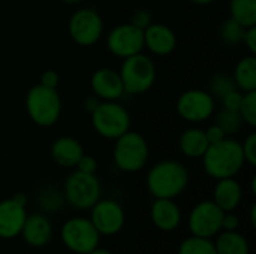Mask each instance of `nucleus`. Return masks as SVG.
I'll return each instance as SVG.
<instances>
[{
  "label": "nucleus",
  "mask_w": 256,
  "mask_h": 254,
  "mask_svg": "<svg viewBox=\"0 0 256 254\" xmlns=\"http://www.w3.org/2000/svg\"><path fill=\"white\" fill-rule=\"evenodd\" d=\"M152 222L160 231H174L182 222L178 205L172 199H156L152 205Z\"/></svg>",
  "instance_id": "nucleus-18"
},
{
  "label": "nucleus",
  "mask_w": 256,
  "mask_h": 254,
  "mask_svg": "<svg viewBox=\"0 0 256 254\" xmlns=\"http://www.w3.org/2000/svg\"><path fill=\"white\" fill-rule=\"evenodd\" d=\"M208 145L206 132L201 127H189L183 130L178 138V148L182 154L189 159H201Z\"/></svg>",
  "instance_id": "nucleus-21"
},
{
  "label": "nucleus",
  "mask_w": 256,
  "mask_h": 254,
  "mask_svg": "<svg viewBox=\"0 0 256 254\" xmlns=\"http://www.w3.org/2000/svg\"><path fill=\"white\" fill-rule=\"evenodd\" d=\"M238 217L236 214H232L231 211L224 214V222H222V229L225 231H236L238 228Z\"/></svg>",
  "instance_id": "nucleus-37"
},
{
  "label": "nucleus",
  "mask_w": 256,
  "mask_h": 254,
  "mask_svg": "<svg viewBox=\"0 0 256 254\" xmlns=\"http://www.w3.org/2000/svg\"><path fill=\"white\" fill-rule=\"evenodd\" d=\"M177 46V36L165 24L152 22L144 30V48H147L150 52L156 55H168L171 54Z\"/></svg>",
  "instance_id": "nucleus-15"
},
{
  "label": "nucleus",
  "mask_w": 256,
  "mask_h": 254,
  "mask_svg": "<svg viewBox=\"0 0 256 254\" xmlns=\"http://www.w3.org/2000/svg\"><path fill=\"white\" fill-rule=\"evenodd\" d=\"M176 108L184 121L196 124L208 120L214 114L216 100L206 90L190 88L178 96Z\"/></svg>",
  "instance_id": "nucleus-8"
},
{
  "label": "nucleus",
  "mask_w": 256,
  "mask_h": 254,
  "mask_svg": "<svg viewBox=\"0 0 256 254\" xmlns=\"http://www.w3.org/2000/svg\"><path fill=\"white\" fill-rule=\"evenodd\" d=\"M68 28L75 43L81 46H92L102 37L104 21L94 9L81 7L72 13Z\"/></svg>",
  "instance_id": "nucleus-9"
},
{
  "label": "nucleus",
  "mask_w": 256,
  "mask_h": 254,
  "mask_svg": "<svg viewBox=\"0 0 256 254\" xmlns=\"http://www.w3.org/2000/svg\"><path fill=\"white\" fill-rule=\"evenodd\" d=\"M62 1H64V3H68V4H76V3H80V1H82V0H62Z\"/></svg>",
  "instance_id": "nucleus-42"
},
{
  "label": "nucleus",
  "mask_w": 256,
  "mask_h": 254,
  "mask_svg": "<svg viewBox=\"0 0 256 254\" xmlns=\"http://www.w3.org/2000/svg\"><path fill=\"white\" fill-rule=\"evenodd\" d=\"M90 115L94 132L105 139L116 141L130 130V115L117 100H100Z\"/></svg>",
  "instance_id": "nucleus-4"
},
{
  "label": "nucleus",
  "mask_w": 256,
  "mask_h": 254,
  "mask_svg": "<svg viewBox=\"0 0 256 254\" xmlns=\"http://www.w3.org/2000/svg\"><path fill=\"white\" fill-rule=\"evenodd\" d=\"M64 196L74 208H92L100 199V183L94 174L75 171L66 180Z\"/></svg>",
  "instance_id": "nucleus-7"
},
{
  "label": "nucleus",
  "mask_w": 256,
  "mask_h": 254,
  "mask_svg": "<svg viewBox=\"0 0 256 254\" xmlns=\"http://www.w3.org/2000/svg\"><path fill=\"white\" fill-rule=\"evenodd\" d=\"M218 254H249V244L236 231H226L214 244Z\"/></svg>",
  "instance_id": "nucleus-23"
},
{
  "label": "nucleus",
  "mask_w": 256,
  "mask_h": 254,
  "mask_svg": "<svg viewBox=\"0 0 256 254\" xmlns=\"http://www.w3.org/2000/svg\"><path fill=\"white\" fill-rule=\"evenodd\" d=\"M153 22L152 19V13L146 9H138L132 13V18H130V24H134L135 27L141 28V30H146L150 24Z\"/></svg>",
  "instance_id": "nucleus-32"
},
{
  "label": "nucleus",
  "mask_w": 256,
  "mask_h": 254,
  "mask_svg": "<svg viewBox=\"0 0 256 254\" xmlns=\"http://www.w3.org/2000/svg\"><path fill=\"white\" fill-rule=\"evenodd\" d=\"M26 111L36 126H54L62 115V97L57 88H50L42 84L33 85L26 96Z\"/></svg>",
  "instance_id": "nucleus-3"
},
{
  "label": "nucleus",
  "mask_w": 256,
  "mask_h": 254,
  "mask_svg": "<svg viewBox=\"0 0 256 254\" xmlns=\"http://www.w3.org/2000/svg\"><path fill=\"white\" fill-rule=\"evenodd\" d=\"M99 102H100V99H99V97H96L94 94L87 96V97L84 99V102H82V108H84V111H86V112L92 114V112L96 109V106L99 105Z\"/></svg>",
  "instance_id": "nucleus-38"
},
{
  "label": "nucleus",
  "mask_w": 256,
  "mask_h": 254,
  "mask_svg": "<svg viewBox=\"0 0 256 254\" xmlns=\"http://www.w3.org/2000/svg\"><path fill=\"white\" fill-rule=\"evenodd\" d=\"M118 73L124 93L128 94H142L148 91L156 81V66L152 58L142 52L123 58Z\"/></svg>",
  "instance_id": "nucleus-5"
},
{
  "label": "nucleus",
  "mask_w": 256,
  "mask_h": 254,
  "mask_svg": "<svg viewBox=\"0 0 256 254\" xmlns=\"http://www.w3.org/2000/svg\"><path fill=\"white\" fill-rule=\"evenodd\" d=\"M82 154L81 142L72 136H60L51 144V157L58 166L75 168Z\"/></svg>",
  "instance_id": "nucleus-17"
},
{
  "label": "nucleus",
  "mask_w": 256,
  "mask_h": 254,
  "mask_svg": "<svg viewBox=\"0 0 256 254\" xmlns=\"http://www.w3.org/2000/svg\"><path fill=\"white\" fill-rule=\"evenodd\" d=\"M242 150L244 156V162L250 166L256 165V133H250L242 142Z\"/></svg>",
  "instance_id": "nucleus-30"
},
{
  "label": "nucleus",
  "mask_w": 256,
  "mask_h": 254,
  "mask_svg": "<svg viewBox=\"0 0 256 254\" xmlns=\"http://www.w3.org/2000/svg\"><path fill=\"white\" fill-rule=\"evenodd\" d=\"M88 254H112V253H111V252H108V250H104V249H98V247H96L93 252H90Z\"/></svg>",
  "instance_id": "nucleus-41"
},
{
  "label": "nucleus",
  "mask_w": 256,
  "mask_h": 254,
  "mask_svg": "<svg viewBox=\"0 0 256 254\" xmlns=\"http://www.w3.org/2000/svg\"><path fill=\"white\" fill-rule=\"evenodd\" d=\"M100 234L87 219H70L62 229V240L64 246L78 254H88L99 246Z\"/></svg>",
  "instance_id": "nucleus-10"
},
{
  "label": "nucleus",
  "mask_w": 256,
  "mask_h": 254,
  "mask_svg": "<svg viewBox=\"0 0 256 254\" xmlns=\"http://www.w3.org/2000/svg\"><path fill=\"white\" fill-rule=\"evenodd\" d=\"M192 3H195V4H201V6H204V4H210V3H213V1H216V0H190Z\"/></svg>",
  "instance_id": "nucleus-40"
},
{
  "label": "nucleus",
  "mask_w": 256,
  "mask_h": 254,
  "mask_svg": "<svg viewBox=\"0 0 256 254\" xmlns=\"http://www.w3.org/2000/svg\"><path fill=\"white\" fill-rule=\"evenodd\" d=\"M238 112L243 118V123L255 127L256 126V91H248L243 96L242 105L238 108Z\"/></svg>",
  "instance_id": "nucleus-29"
},
{
  "label": "nucleus",
  "mask_w": 256,
  "mask_h": 254,
  "mask_svg": "<svg viewBox=\"0 0 256 254\" xmlns=\"http://www.w3.org/2000/svg\"><path fill=\"white\" fill-rule=\"evenodd\" d=\"M178 254H218L214 243L210 241V238H202V237H190L184 240L180 244Z\"/></svg>",
  "instance_id": "nucleus-27"
},
{
  "label": "nucleus",
  "mask_w": 256,
  "mask_h": 254,
  "mask_svg": "<svg viewBox=\"0 0 256 254\" xmlns=\"http://www.w3.org/2000/svg\"><path fill=\"white\" fill-rule=\"evenodd\" d=\"M12 199H14L15 202H18L20 205H24V207H26V204H27V198H26L24 193H16V195L12 196Z\"/></svg>",
  "instance_id": "nucleus-39"
},
{
  "label": "nucleus",
  "mask_w": 256,
  "mask_h": 254,
  "mask_svg": "<svg viewBox=\"0 0 256 254\" xmlns=\"http://www.w3.org/2000/svg\"><path fill=\"white\" fill-rule=\"evenodd\" d=\"M21 234L24 241L32 247H44L51 240L52 228L44 216L34 214L26 219Z\"/></svg>",
  "instance_id": "nucleus-19"
},
{
  "label": "nucleus",
  "mask_w": 256,
  "mask_h": 254,
  "mask_svg": "<svg viewBox=\"0 0 256 254\" xmlns=\"http://www.w3.org/2000/svg\"><path fill=\"white\" fill-rule=\"evenodd\" d=\"M90 222L100 235H116L124 226V211L114 201H98L93 207Z\"/></svg>",
  "instance_id": "nucleus-13"
},
{
  "label": "nucleus",
  "mask_w": 256,
  "mask_h": 254,
  "mask_svg": "<svg viewBox=\"0 0 256 254\" xmlns=\"http://www.w3.org/2000/svg\"><path fill=\"white\" fill-rule=\"evenodd\" d=\"M76 171L80 172H86V174H96V169H98V160L90 156V154H82L81 159L78 160L76 163Z\"/></svg>",
  "instance_id": "nucleus-33"
},
{
  "label": "nucleus",
  "mask_w": 256,
  "mask_h": 254,
  "mask_svg": "<svg viewBox=\"0 0 256 254\" xmlns=\"http://www.w3.org/2000/svg\"><path fill=\"white\" fill-rule=\"evenodd\" d=\"M230 13L244 28L256 25V0H230Z\"/></svg>",
  "instance_id": "nucleus-24"
},
{
  "label": "nucleus",
  "mask_w": 256,
  "mask_h": 254,
  "mask_svg": "<svg viewBox=\"0 0 256 254\" xmlns=\"http://www.w3.org/2000/svg\"><path fill=\"white\" fill-rule=\"evenodd\" d=\"M243 43L246 45V48L249 49L250 54H256V25L248 27L244 31V37H243Z\"/></svg>",
  "instance_id": "nucleus-36"
},
{
  "label": "nucleus",
  "mask_w": 256,
  "mask_h": 254,
  "mask_svg": "<svg viewBox=\"0 0 256 254\" xmlns=\"http://www.w3.org/2000/svg\"><path fill=\"white\" fill-rule=\"evenodd\" d=\"M243 96L244 93L238 88H234L231 90L230 93H226L220 100H222V105L224 108L226 109H232V111H238L240 105H242V100H243Z\"/></svg>",
  "instance_id": "nucleus-31"
},
{
  "label": "nucleus",
  "mask_w": 256,
  "mask_h": 254,
  "mask_svg": "<svg viewBox=\"0 0 256 254\" xmlns=\"http://www.w3.org/2000/svg\"><path fill=\"white\" fill-rule=\"evenodd\" d=\"M106 49L118 58H128L142 52L144 30L130 22L116 25L106 36Z\"/></svg>",
  "instance_id": "nucleus-11"
},
{
  "label": "nucleus",
  "mask_w": 256,
  "mask_h": 254,
  "mask_svg": "<svg viewBox=\"0 0 256 254\" xmlns=\"http://www.w3.org/2000/svg\"><path fill=\"white\" fill-rule=\"evenodd\" d=\"M225 211L220 210L213 201H204L198 204L189 216L190 232L196 237L212 238L222 231Z\"/></svg>",
  "instance_id": "nucleus-12"
},
{
  "label": "nucleus",
  "mask_w": 256,
  "mask_h": 254,
  "mask_svg": "<svg viewBox=\"0 0 256 254\" xmlns=\"http://www.w3.org/2000/svg\"><path fill=\"white\" fill-rule=\"evenodd\" d=\"M214 123L222 127V130L225 132L226 136H230V135H234V133L240 132V129L243 126V118H242L238 111L222 108L220 111L216 112Z\"/></svg>",
  "instance_id": "nucleus-25"
},
{
  "label": "nucleus",
  "mask_w": 256,
  "mask_h": 254,
  "mask_svg": "<svg viewBox=\"0 0 256 254\" xmlns=\"http://www.w3.org/2000/svg\"><path fill=\"white\" fill-rule=\"evenodd\" d=\"M234 88H237V87H236V82H234L232 76H230L226 73H216V75H213L210 78L207 91L214 99H222L226 93H230Z\"/></svg>",
  "instance_id": "nucleus-28"
},
{
  "label": "nucleus",
  "mask_w": 256,
  "mask_h": 254,
  "mask_svg": "<svg viewBox=\"0 0 256 254\" xmlns=\"http://www.w3.org/2000/svg\"><path fill=\"white\" fill-rule=\"evenodd\" d=\"M232 79L243 93L256 91V57L254 54L243 57L234 69Z\"/></svg>",
  "instance_id": "nucleus-22"
},
{
  "label": "nucleus",
  "mask_w": 256,
  "mask_h": 254,
  "mask_svg": "<svg viewBox=\"0 0 256 254\" xmlns=\"http://www.w3.org/2000/svg\"><path fill=\"white\" fill-rule=\"evenodd\" d=\"M112 157L118 169L138 172L148 160V144L141 133L128 130L116 139Z\"/></svg>",
  "instance_id": "nucleus-6"
},
{
  "label": "nucleus",
  "mask_w": 256,
  "mask_h": 254,
  "mask_svg": "<svg viewBox=\"0 0 256 254\" xmlns=\"http://www.w3.org/2000/svg\"><path fill=\"white\" fill-rule=\"evenodd\" d=\"M27 219L26 207L15 202L12 198L0 202V238L10 240L21 234Z\"/></svg>",
  "instance_id": "nucleus-16"
},
{
  "label": "nucleus",
  "mask_w": 256,
  "mask_h": 254,
  "mask_svg": "<svg viewBox=\"0 0 256 254\" xmlns=\"http://www.w3.org/2000/svg\"><path fill=\"white\" fill-rule=\"evenodd\" d=\"M204 132H206V136H207L208 144H214V142H219V141H222L224 138H226V135H225V132L222 130V127L218 126L216 123L210 124Z\"/></svg>",
  "instance_id": "nucleus-34"
},
{
  "label": "nucleus",
  "mask_w": 256,
  "mask_h": 254,
  "mask_svg": "<svg viewBox=\"0 0 256 254\" xmlns=\"http://www.w3.org/2000/svg\"><path fill=\"white\" fill-rule=\"evenodd\" d=\"M58 81H60L58 73L56 70H52V69H48L40 75V82L39 84H42L45 87H50V88H57Z\"/></svg>",
  "instance_id": "nucleus-35"
},
{
  "label": "nucleus",
  "mask_w": 256,
  "mask_h": 254,
  "mask_svg": "<svg viewBox=\"0 0 256 254\" xmlns=\"http://www.w3.org/2000/svg\"><path fill=\"white\" fill-rule=\"evenodd\" d=\"M244 31H246V28L230 16L226 21L222 22L220 30H219V36H220V40L224 43H226L230 46H236V45L243 43Z\"/></svg>",
  "instance_id": "nucleus-26"
},
{
  "label": "nucleus",
  "mask_w": 256,
  "mask_h": 254,
  "mask_svg": "<svg viewBox=\"0 0 256 254\" xmlns=\"http://www.w3.org/2000/svg\"><path fill=\"white\" fill-rule=\"evenodd\" d=\"M189 184V171L178 160H162L152 166L147 187L156 199H174Z\"/></svg>",
  "instance_id": "nucleus-2"
},
{
  "label": "nucleus",
  "mask_w": 256,
  "mask_h": 254,
  "mask_svg": "<svg viewBox=\"0 0 256 254\" xmlns=\"http://www.w3.org/2000/svg\"><path fill=\"white\" fill-rule=\"evenodd\" d=\"M93 94L100 100H118L124 94L120 73L110 67H100L90 78Z\"/></svg>",
  "instance_id": "nucleus-14"
},
{
  "label": "nucleus",
  "mask_w": 256,
  "mask_h": 254,
  "mask_svg": "<svg viewBox=\"0 0 256 254\" xmlns=\"http://www.w3.org/2000/svg\"><path fill=\"white\" fill-rule=\"evenodd\" d=\"M201 159L204 171L214 180L236 177L246 163L242 142L230 136L219 142L210 144Z\"/></svg>",
  "instance_id": "nucleus-1"
},
{
  "label": "nucleus",
  "mask_w": 256,
  "mask_h": 254,
  "mask_svg": "<svg viewBox=\"0 0 256 254\" xmlns=\"http://www.w3.org/2000/svg\"><path fill=\"white\" fill-rule=\"evenodd\" d=\"M242 201V186L237 180L232 178H222L218 180V184L213 192V202L224 210L225 213L232 211L238 207Z\"/></svg>",
  "instance_id": "nucleus-20"
}]
</instances>
